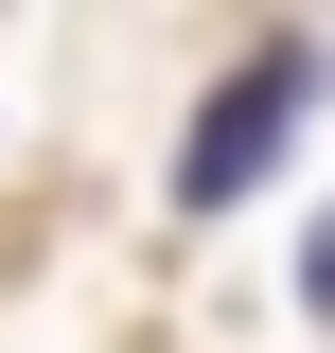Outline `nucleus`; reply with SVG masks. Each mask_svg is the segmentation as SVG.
<instances>
[{
    "mask_svg": "<svg viewBox=\"0 0 335 353\" xmlns=\"http://www.w3.org/2000/svg\"><path fill=\"white\" fill-rule=\"evenodd\" d=\"M318 318H335V230H318Z\"/></svg>",
    "mask_w": 335,
    "mask_h": 353,
    "instance_id": "obj_2",
    "label": "nucleus"
},
{
    "mask_svg": "<svg viewBox=\"0 0 335 353\" xmlns=\"http://www.w3.org/2000/svg\"><path fill=\"white\" fill-rule=\"evenodd\" d=\"M300 106H318V53H247V71L212 88V124L176 141V194H194V212H230V194L300 141Z\"/></svg>",
    "mask_w": 335,
    "mask_h": 353,
    "instance_id": "obj_1",
    "label": "nucleus"
}]
</instances>
